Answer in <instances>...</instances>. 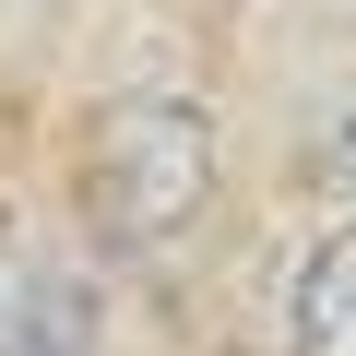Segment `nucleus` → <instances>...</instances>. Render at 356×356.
<instances>
[{
	"instance_id": "nucleus-1",
	"label": "nucleus",
	"mask_w": 356,
	"mask_h": 356,
	"mask_svg": "<svg viewBox=\"0 0 356 356\" xmlns=\"http://www.w3.org/2000/svg\"><path fill=\"white\" fill-rule=\"evenodd\" d=\"M214 202V119L202 95H178V83H119L95 119H83V214L107 250L154 261L202 226Z\"/></svg>"
},
{
	"instance_id": "nucleus-2",
	"label": "nucleus",
	"mask_w": 356,
	"mask_h": 356,
	"mask_svg": "<svg viewBox=\"0 0 356 356\" xmlns=\"http://www.w3.org/2000/svg\"><path fill=\"white\" fill-rule=\"evenodd\" d=\"M297 356H356V226H332L297 273V309H285Z\"/></svg>"
},
{
	"instance_id": "nucleus-3",
	"label": "nucleus",
	"mask_w": 356,
	"mask_h": 356,
	"mask_svg": "<svg viewBox=\"0 0 356 356\" xmlns=\"http://www.w3.org/2000/svg\"><path fill=\"white\" fill-rule=\"evenodd\" d=\"M0 356H83V309L24 297V309H13V332H0Z\"/></svg>"
}]
</instances>
